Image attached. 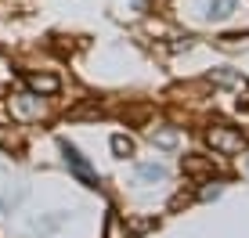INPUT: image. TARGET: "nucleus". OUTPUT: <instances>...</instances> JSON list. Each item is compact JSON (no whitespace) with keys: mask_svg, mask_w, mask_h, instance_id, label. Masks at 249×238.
Segmentation results:
<instances>
[{"mask_svg":"<svg viewBox=\"0 0 249 238\" xmlns=\"http://www.w3.org/2000/svg\"><path fill=\"white\" fill-rule=\"evenodd\" d=\"M137 181H148V184L166 181V166L162 163H137Z\"/></svg>","mask_w":249,"mask_h":238,"instance_id":"0eeeda50","label":"nucleus"},{"mask_svg":"<svg viewBox=\"0 0 249 238\" xmlns=\"http://www.w3.org/2000/svg\"><path fill=\"white\" fill-rule=\"evenodd\" d=\"M25 83H29L33 94H58L62 90V80L51 72H25Z\"/></svg>","mask_w":249,"mask_h":238,"instance_id":"7ed1b4c3","label":"nucleus"},{"mask_svg":"<svg viewBox=\"0 0 249 238\" xmlns=\"http://www.w3.org/2000/svg\"><path fill=\"white\" fill-rule=\"evenodd\" d=\"M213 80L217 83H231V87H246V80H238L235 72H213Z\"/></svg>","mask_w":249,"mask_h":238,"instance_id":"9d476101","label":"nucleus"},{"mask_svg":"<svg viewBox=\"0 0 249 238\" xmlns=\"http://www.w3.org/2000/svg\"><path fill=\"white\" fill-rule=\"evenodd\" d=\"M152 141H156L159 148H174V144H177V130H156Z\"/></svg>","mask_w":249,"mask_h":238,"instance_id":"1a4fd4ad","label":"nucleus"},{"mask_svg":"<svg viewBox=\"0 0 249 238\" xmlns=\"http://www.w3.org/2000/svg\"><path fill=\"white\" fill-rule=\"evenodd\" d=\"M62 155H65V163L72 166V173L80 177V181L87 184V188H98V177H94L90 163H87V159H83V155H80V152H76V148H72L69 141H62Z\"/></svg>","mask_w":249,"mask_h":238,"instance_id":"f03ea898","label":"nucleus"},{"mask_svg":"<svg viewBox=\"0 0 249 238\" xmlns=\"http://www.w3.org/2000/svg\"><path fill=\"white\" fill-rule=\"evenodd\" d=\"M206 141L213 144V152H220V155H235V152L246 148V137L238 130H231L224 123H213L210 130H206Z\"/></svg>","mask_w":249,"mask_h":238,"instance_id":"f257e3e1","label":"nucleus"},{"mask_svg":"<svg viewBox=\"0 0 249 238\" xmlns=\"http://www.w3.org/2000/svg\"><path fill=\"white\" fill-rule=\"evenodd\" d=\"M112 152H116V159H130L134 155V141L126 137V134H116L112 137Z\"/></svg>","mask_w":249,"mask_h":238,"instance_id":"6e6552de","label":"nucleus"},{"mask_svg":"<svg viewBox=\"0 0 249 238\" xmlns=\"http://www.w3.org/2000/svg\"><path fill=\"white\" fill-rule=\"evenodd\" d=\"M235 7H238V0H210V7H206V18L210 22H224L235 15Z\"/></svg>","mask_w":249,"mask_h":238,"instance_id":"423d86ee","label":"nucleus"},{"mask_svg":"<svg viewBox=\"0 0 249 238\" xmlns=\"http://www.w3.org/2000/svg\"><path fill=\"white\" fill-rule=\"evenodd\" d=\"M181 170L188 177H210L213 173V163L206 155H181Z\"/></svg>","mask_w":249,"mask_h":238,"instance_id":"39448f33","label":"nucleus"},{"mask_svg":"<svg viewBox=\"0 0 249 238\" xmlns=\"http://www.w3.org/2000/svg\"><path fill=\"white\" fill-rule=\"evenodd\" d=\"M11 108H15V116H18V119H36L40 112H44V105H40V98H33V94L11 98Z\"/></svg>","mask_w":249,"mask_h":238,"instance_id":"20e7f679","label":"nucleus"}]
</instances>
